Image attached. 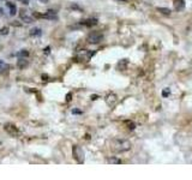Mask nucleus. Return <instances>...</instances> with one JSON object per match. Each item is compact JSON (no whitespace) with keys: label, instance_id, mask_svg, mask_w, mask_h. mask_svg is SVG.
<instances>
[{"label":"nucleus","instance_id":"obj_12","mask_svg":"<svg viewBox=\"0 0 192 180\" xmlns=\"http://www.w3.org/2000/svg\"><path fill=\"white\" fill-rule=\"evenodd\" d=\"M115 102H116V97H115V95L112 94V95L107 96V103L109 104V106H114Z\"/></svg>","mask_w":192,"mask_h":180},{"label":"nucleus","instance_id":"obj_21","mask_svg":"<svg viewBox=\"0 0 192 180\" xmlns=\"http://www.w3.org/2000/svg\"><path fill=\"white\" fill-rule=\"evenodd\" d=\"M168 94H169V90H167V91L165 90V91L162 92V95H163V96H167V95H168Z\"/></svg>","mask_w":192,"mask_h":180},{"label":"nucleus","instance_id":"obj_26","mask_svg":"<svg viewBox=\"0 0 192 180\" xmlns=\"http://www.w3.org/2000/svg\"><path fill=\"white\" fill-rule=\"evenodd\" d=\"M0 1H3V0H0Z\"/></svg>","mask_w":192,"mask_h":180},{"label":"nucleus","instance_id":"obj_1","mask_svg":"<svg viewBox=\"0 0 192 180\" xmlns=\"http://www.w3.org/2000/svg\"><path fill=\"white\" fill-rule=\"evenodd\" d=\"M131 142L128 141H124V139H118L113 143V149L118 153H122V151H127L131 149Z\"/></svg>","mask_w":192,"mask_h":180},{"label":"nucleus","instance_id":"obj_14","mask_svg":"<svg viewBox=\"0 0 192 180\" xmlns=\"http://www.w3.org/2000/svg\"><path fill=\"white\" fill-rule=\"evenodd\" d=\"M41 34H42V31H41V29H39V28H35V29H33L31 31H30V35H31V36H41Z\"/></svg>","mask_w":192,"mask_h":180},{"label":"nucleus","instance_id":"obj_13","mask_svg":"<svg viewBox=\"0 0 192 180\" xmlns=\"http://www.w3.org/2000/svg\"><path fill=\"white\" fill-rule=\"evenodd\" d=\"M108 163H112V165H120L121 163V160L118 159V157H110L107 160Z\"/></svg>","mask_w":192,"mask_h":180},{"label":"nucleus","instance_id":"obj_18","mask_svg":"<svg viewBox=\"0 0 192 180\" xmlns=\"http://www.w3.org/2000/svg\"><path fill=\"white\" fill-rule=\"evenodd\" d=\"M0 34H3V35H6V34H7V28H4V29L0 30Z\"/></svg>","mask_w":192,"mask_h":180},{"label":"nucleus","instance_id":"obj_3","mask_svg":"<svg viewBox=\"0 0 192 180\" xmlns=\"http://www.w3.org/2000/svg\"><path fill=\"white\" fill-rule=\"evenodd\" d=\"M72 154H73V157L76 159L77 162H79V163L84 162V151L82 150V148L75 145L72 148Z\"/></svg>","mask_w":192,"mask_h":180},{"label":"nucleus","instance_id":"obj_15","mask_svg":"<svg viewBox=\"0 0 192 180\" xmlns=\"http://www.w3.org/2000/svg\"><path fill=\"white\" fill-rule=\"evenodd\" d=\"M27 64H28V61H27L25 59H19V60H18V66H19L21 69H23V67H25V66H27Z\"/></svg>","mask_w":192,"mask_h":180},{"label":"nucleus","instance_id":"obj_2","mask_svg":"<svg viewBox=\"0 0 192 180\" xmlns=\"http://www.w3.org/2000/svg\"><path fill=\"white\" fill-rule=\"evenodd\" d=\"M88 42L91 43V45H96V43H100L103 40V35L98 31H92L88 35Z\"/></svg>","mask_w":192,"mask_h":180},{"label":"nucleus","instance_id":"obj_9","mask_svg":"<svg viewBox=\"0 0 192 180\" xmlns=\"http://www.w3.org/2000/svg\"><path fill=\"white\" fill-rule=\"evenodd\" d=\"M10 69V65L9 64H6L5 61H3V60H0V74H3V73H5L6 71H7Z\"/></svg>","mask_w":192,"mask_h":180},{"label":"nucleus","instance_id":"obj_17","mask_svg":"<svg viewBox=\"0 0 192 180\" xmlns=\"http://www.w3.org/2000/svg\"><path fill=\"white\" fill-rule=\"evenodd\" d=\"M28 55H29V52L25 51V49H24V51H22V52L19 53V57H28Z\"/></svg>","mask_w":192,"mask_h":180},{"label":"nucleus","instance_id":"obj_19","mask_svg":"<svg viewBox=\"0 0 192 180\" xmlns=\"http://www.w3.org/2000/svg\"><path fill=\"white\" fill-rule=\"evenodd\" d=\"M72 113H73V114H80L82 112L78 110V109H73V110H72Z\"/></svg>","mask_w":192,"mask_h":180},{"label":"nucleus","instance_id":"obj_25","mask_svg":"<svg viewBox=\"0 0 192 180\" xmlns=\"http://www.w3.org/2000/svg\"><path fill=\"white\" fill-rule=\"evenodd\" d=\"M43 1H47V0H43Z\"/></svg>","mask_w":192,"mask_h":180},{"label":"nucleus","instance_id":"obj_7","mask_svg":"<svg viewBox=\"0 0 192 180\" xmlns=\"http://www.w3.org/2000/svg\"><path fill=\"white\" fill-rule=\"evenodd\" d=\"M41 17L43 18H47V19H57L58 18V15H57V11L54 10H48L45 15H42Z\"/></svg>","mask_w":192,"mask_h":180},{"label":"nucleus","instance_id":"obj_10","mask_svg":"<svg viewBox=\"0 0 192 180\" xmlns=\"http://www.w3.org/2000/svg\"><path fill=\"white\" fill-rule=\"evenodd\" d=\"M127 64H128V61H127L126 59H122V60H120V61H119V64L116 65V67H118V69H119L120 71H124V70L126 69Z\"/></svg>","mask_w":192,"mask_h":180},{"label":"nucleus","instance_id":"obj_24","mask_svg":"<svg viewBox=\"0 0 192 180\" xmlns=\"http://www.w3.org/2000/svg\"><path fill=\"white\" fill-rule=\"evenodd\" d=\"M119 1H127V0H119Z\"/></svg>","mask_w":192,"mask_h":180},{"label":"nucleus","instance_id":"obj_6","mask_svg":"<svg viewBox=\"0 0 192 180\" xmlns=\"http://www.w3.org/2000/svg\"><path fill=\"white\" fill-rule=\"evenodd\" d=\"M5 130H6V131H7L9 133H11L12 136H17L18 133H19L18 128H17L15 125H12V124H6V125H5Z\"/></svg>","mask_w":192,"mask_h":180},{"label":"nucleus","instance_id":"obj_11","mask_svg":"<svg viewBox=\"0 0 192 180\" xmlns=\"http://www.w3.org/2000/svg\"><path fill=\"white\" fill-rule=\"evenodd\" d=\"M7 7L10 10V15L11 16H16L17 13V7H16V5L13 3H7Z\"/></svg>","mask_w":192,"mask_h":180},{"label":"nucleus","instance_id":"obj_16","mask_svg":"<svg viewBox=\"0 0 192 180\" xmlns=\"http://www.w3.org/2000/svg\"><path fill=\"white\" fill-rule=\"evenodd\" d=\"M161 13H163V15H167V16H169L171 15V10L169 9H163V7H159L157 9Z\"/></svg>","mask_w":192,"mask_h":180},{"label":"nucleus","instance_id":"obj_4","mask_svg":"<svg viewBox=\"0 0 192 180\" xmlns=\"http://www.w3.org/2000/svg\"><path fill=\"white\" fill-rule=\"evenodd\" d=\"M19 16H21V18H22V21L25 22V23H33V22H34V18L30 16L27 11H24V10H22V11L19 12Z\"/></svg>","mask_w":192,"mask_h":180},{"label":"nucleus","instance_id":"obj_8","mask_svg":"<svg viewBox=\"0 0 192 180\" xmlns=\"http://www.w3.org/2000/svg\"><path fill=\"white\" fill-rule=\"evenodd\" d=\"M185 7V0H174V9L177 11H181Z\"/></svg>","mask_w":192,"mask_h":180},{"label":"nucleus","instance_id":"obj_20","mask_svg":"<svg viewBox=\"0 0 192 180\" xmlns=\"http://www.w3.org/2000/svg\"><path fill=\"white\" fill-rule=\"evenodd\" d=\"M19 1L23 3L24 5H28V4H29V0H19Z\"/></svg>","mask_w":192,"mask_h":180},{"label":"nucleus","instance_id":"obj_22","mask_svg":"<svg viewBox=\"0 0 192 180\" xmlns=\"http://www.w3.org/2000/svg\"><path fill=\"white\" fill-rule=\"evenodd\" d=\"M66 100H67V101H70V100H71V94H69V95L66 96Z\"/></svg>","mask_w":192,"mask_h":180},{"label":"nucleus","instance_id":"obj_5","mask_svg":"<svg viewBox=\"0 0 192 180\" xmlns=\"http://www.w3.org/2000/svg\"><path fill=\"white\" fill-rule=\"evenodd\" d=\"M79 23L82 24V25H84V27H94L98 23V21L96 19V18H88V19L80 21Z\"/></svg>","mask_w":192,"mask_h":180},{"label":"nucleus","instance_id":"obj_23","mask_svg":"<svg viewBox=\"0 0 192 180\" xmlns=\"http://www.w3.org/2000/svg\"><path fill=\"white\" fill-rule=\"evenodd\" d=\"M0 16H4V10L0 7Z\"/></svg>","mask_w":192,"mask_h":180}]
</instances>
